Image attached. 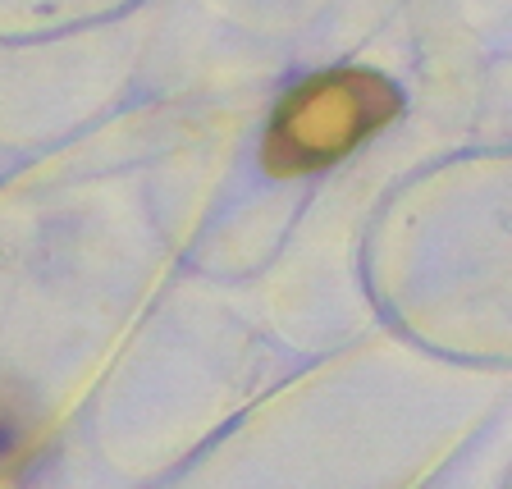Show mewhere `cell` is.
Instances as JSON below:
<instances>
[{
	"label": "cell",
	"mask_w": 512,
	"mask_h": 489,
	"mask_svg": "<svg viewBox=\"0 0 512 489\" xmlns=\"http://www.w3.org/2000/svg\"><path fill=\"white\" fill-rule=\"evenodd\" d=\"M403 110V96L389 78L371 69H325L288 87L261 138V160L270 174L330 170L371 142Z\"/></svg>",
	"instance_id": "1"
},
{
	"label": "cell",
	"mask_w": 512,
	"mask_h": 489,
	"mask_svg": "<svg viewBox=\"0 0 512 489\" xmlns=\"http://www.w3.org/2000/svg\"><path fill=\"white\" fill-rule=\"evenodd\" d=\"M32 444H37V412L14 384L0 380V476L19 471L32 458Z\"/></svg>",
	"instance_id": "2"
}]
</instances>
